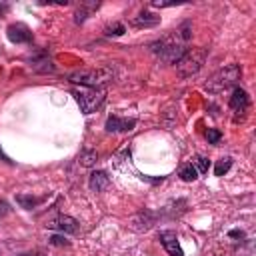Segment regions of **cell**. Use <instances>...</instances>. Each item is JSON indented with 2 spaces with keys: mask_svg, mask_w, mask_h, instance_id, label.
Listing matches in <instances>:
<instances>
[{
  "mask_svg": "<svg viewBox=\"0 0 256 256\" xmlns=\"http://www.w3.org/2000/svg\"><path fill=\"white\" fill-rule=\"evenodd\" d=\"M110 80H114V70L110 66L92 68V70H78V72L70 74V82L82 84V86H88V88H100V86L108 84Z\"/></svg>",
  "mask_w": 256,
  "mask_h": 256,
  "instance_id": "1",
  "label": "cell"
},
{
  "mask_svg": "<svg viewBox=\"0 0 256 256\" xmlns=\"http://www.w3.org/2000/svg\"><path fill=\"white\" fill-rule=\"evenodd\" d=\"M240 76H242L240 66H238V64H230V66L220 68L216 74H212V76L208 78V82L204 84V88H206L208 92H222V90L234 86V84L240 80Z\"/></svg>",
  "mask_w": 256,
  "mask_h": 256,
  "instance_id": "2",
  "label": "cell"
},
{
  "mask_svg": "<svg viewBox=\"0 0 256 256\" xmlns=\"http://www.w3.org/2000/svg\"><path fill=\"white\" fill-rule=\"evenodd\" d=\"M206 56H208V48H204V46H200V48H192V50H186V52H184V56L176 62V74H178V76H182V78L194 76V74L202 68V64H204Z\"/></svg>",
  "mask_w": 256,
  "mask_h": 256,
  "instance_id": "3",
  "label": "cell"
},
{
  "mask_svg": "<svg viewBox=\"0 0 256 256\" xmlns=\"http://www.w3.org/2000/svg\"><path fill=\"white\" fill-rule=\"evenodd\" d=\"M74 96H76V102H78L82 114H92L104 102V92L98 88H84V90L74 92Z\"/></svg>",
  "mask_w": 256,
  "mask_h": 256,
  "instance_id": "4",
  "label": "cell"
},
{
  "mask_svg": "<svg viewBox=\"0 0 256 256\" xmlns=\"http://www.w3.org/2000/svg\"><path fill=\"white\" fill-rule=\"evenodd\" d=\"M46 226L48 228H54V230H60V232H66V234H74V232H78V222L74 220V218H70V216H56V218H52V220H48L46 222Z\"/></svg>",
  "mask_w": 256,
  "mask_h": 256,
  "instance_id": "5",
  "label": "cell"
},
{
  "mask_svg": "<svg viewBox=\"0 0 256 256\" xmlns=\"http://www.w3.org/2000/svg\"><path fill=\"white\" fill-rule=\"evenodd\" d=\"M160 242H162V246L166 248V252L170 256H184V252H182V248L178 244V238H176V234L172 230L160 232Z\"/></svg>",
  "mask_w": 256,
  "mask_h": 256,
  "instance_id": "6",
  "label": "cell"
},
{
  "mask_svg": "<svg viewBox=\"0 0 256 256\" xmlns=\"http://www.w3.org/2000/svg\"><path fill=\"white\" fill-rule=\"evenodd\" d=\"M6 32H8L10 42H14V44H24V42L32 40V32L24 24H12V26H8Z\"/></svg>",
  "mask_w": 256,
  "mask_h": 256,
  "instance_id": "7",
  "label": "cell"
},
{
  "mask_svg": "<svg viewBox=\"0 0 256 256\" xmlns=\"http://www.w3.org/2000/svg\"><path fill=\"white\" fill-rule=\"evenodd\" d=\"M248 104H250V100H248L246 90L234 88V92H232V96H230V108H232L234 112H246V110H248Z\"/></svg>",
  "mask_w": 256,
  "mask_h": 256,
  "instance_id": "8",
  "label": "cell"
},
{
  "mask_svg": "<svg viewBox=\"0 0 256 256\" xmlns=\"http://www.w3.org/2000/svg\"><path fill=\"white\" fill-rule=\"evenodd\" d=\"M134 124H136V120H122V118H118V116H110L108 120H106V130L108 132H130L132 128H134Z\"/></svg>",
  "mask_w": 256,
  "mask_h": 256,
  "instance_id": "9",
  "label": "cell"
},
{
  "mask_svg": "<svg viewBox=\"0 0 256 256\" xmlns=\"http://www.w3.org/2000/svg\"><path fill=\"white\" fill-rule=\"evenodd\" d=\"M110 184V178L106 176V172H92L90 174V180H88V186L92 192H102L106 190Z\"/></svg>",
  "mask_w": 256,
  "mask_h": 256,
  "instance_id": "10",
  "label": "cell"
},
{
  "mask_svg": "<svg viewBox=\"0 0 256 256\" xmlns=\"http://www.w3.org/2000/svg\"><path fill=\"white\" fill-rule=\"evenodd\" d=\"M158 22H160V18L154 16V14H150V12H140V14L132 20V24H134V26H140V28H142V26H144V28H146V26H154V24H158Z\"/></svg>",
  "mask_w": 256,
  "mask_h": 256,
  "instance_id": "11",
  "label": "cell"
},
{
  "mask_svg": "<svg viewBox=\"0 0 256 256\" xmlns=\"http://www.w3.org/2000/svg\"><path fill=\"white\" fill-rule=\"evenodd\" d=\"M16 202H18L22 208L32 210V208L40 202V198H36V196H32V194H18V196H16Z\"/></svg>",
  "mask_w": 256,
  "mask_h": 256,
  "instance_id": "12",
  "label": "cell"
},
{
  "mask_svg": "<svg viewBox=\"0 0 256 256\" xmlns=\"http://www.w3.org/2000/svg\"><path fill=\"white\" fill-rule=\"evenodd\" d=\"M96 160H98L96 150H82L80 156H78V162L82 166H92V164H96Z\"/></svg>",
  "mask_w": 256,
  "mask_h": 256,
  "instance_id": "13",
  "label": "cell"
},
{
  "mask_svg": "<svg viewBox=\"0 0 256 256\" xmlns=\"http://www.w3.org/2000/svg\"><path fill=\"white\" fill-rule=\"evenodd\" d=\"M230 166H232V160L226 156V158H220L218 162H216V166H214V174L216 176H224L228 170H230Z\"/></svg>",
  "mask_w": 256,
  "mask_h": 256,
  "instance_id": "14",
  "label": "cell"
},
{
  "mask_svg": "<svg viewBox=\"0 0 256 256\" xmlns=\"http://www.w3.org/2000/svg\"><path fill=\"white\" fill-rule=\"evenodd\" d=\"M180 176H182V180L192 182V180H196V178H198V172H196V168H194L192 164H186V166L180 170Z\"/></svg>",
  "mask_w": 256,
  "mask_h": 256,
  "instance_id": "15",
  "label": "cell"
},
{
  "mask_svg": "<svg viewBox=\"0 0 256 256\" xmlns=\"http://www.w3.org/2000/svg\"><path fill=\"white\" fill-rule=\"evenodd\" d=\"M124 32H126L124 24H112L106 28V36H122Z\"/></svg>",
  "mask_w": 256,
  "mask_h": 256,
  "instance_id": "16",
  "label": "cell"
},
{
  "mask_svg": "<svg viewBox=\"0 0 256 256\" xmlns=\"http://www.w3.org/2000/svg\"><path fill=\"white\" fill-rule=\"evenodd\" d=\"M220 138H222L220 130H216V128H208V132H206V140H208L210 144H218Z\"/></svg>",
  "mask_w": 256,
  "mask_h": 256,
  "instance_id": "17",
  "label": "cell"
},
{
  "mask_svg": "<svg viewBox=\"0 0 256 256\" xmlns=\"http://www.w3.org/2000/svg\"><path fill=\"white\" fill-rule=\"evenodd\" d=\"M208 168H210V162H208V158H204V156H198L196 158V172H208Z\"/></svg>",
  "mask_w": 256,
  "mask_h": 256,
  "instance_id": "18",
  "label": "cell"
},
{
  "mask_svg": "<svg viewBox=\"0 0 256 256\" xmlns=\"http://www.w3.org/2000/svg\"><path fill=\"white\" fill-rule=\"evenodd\" d=\"M50 242H52V244H56V246H68V240H64L62 236H52V238H50Z\"/></svg>",
  "mask_w": 256,
  "mask_h": 256,
  "instance_id": "19",
  "label": "cell"
},
{
  "mask_svg": "<svg viewBox=\"0 0 256 256\" xmlns=\"http://www.w3.org/2000/svg\"><path fill=\"white\" fill-rule=\"evenodd\" d=\"M8 212V204L6 202H0V216H4Z\"/></svg>",
  "mask_w": 256,
  "mask_h": 256,
  "instance_id": "20",
  "label": "cell"
},
{
  "mask_svg": "<svg viewBox=\"0 0 256 256\" xmlns=\"http://www.w3.org/2000/svg\"><path fill=\"white\" fill-rule=\"evenodd\" d=\"M0 158H2V160H6V162H8V158H6V156H4V152H2V150H0Z\"/></svg>",
  "mask_w": 256,
  "mask_h": 256,
  "instance_id": "21",
  "label": "cell"
},
{
  "mask_svg": "<svg viewBox=\"0 0 256 256\" xmlns=\"http://www.w3.org/2000/svg\"><path fill=\"white\" fill-rule=\"evenodd\" d=\"M4 10H6V6H0V14H2V12H4Z\"/></svg>",
  "mask_w": 256,
  "mask_h": 256,
  "instance_id": "22",
  "label": "cell"
}]
</instances>
